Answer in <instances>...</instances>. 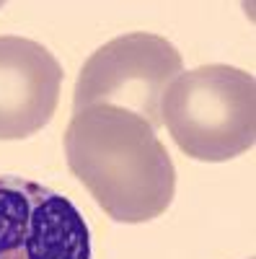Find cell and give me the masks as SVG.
I'll use <instances>...</instances> for the list:
<instances>
[{"mask_svg": "<svg viewBox=\"0 0 256 259\" xmlns=\"http://www.w3.org/2000/svg\"><path fill=\"white\" fill-rule=\"evenodd\" d=\"M65 158L73 177L117 223L156 221L174 202V161L158 130L130 109L98 104L73 112Z\"/></svg>", "mask_w": 256, "mask_h": 259, "instance_id": "6da1fadb", "label": "cell"}, {"mask_svg": "<svg viewBox=\"0 0 256 259\" xmlns=\"http://www.w3.org/2000/svg\"><path fill=\"white\" fill-rule=\"evenodd\" d=\"M62 65L34 39L0 36V140H26L47 127L62 91Z\"/></svg>", "mask_w": 256, "mask_h": 259, "instance_id": "5b68a950", "label": "cell"}, {"mask_svg": "<svg viewBox=\"0 0 256 259\" xmlns=\"http://www.w3.org/2000/svg\"><path fill=\"white\" fill-rule=\"evenodd\" d=\"M161 124L194 161L223 163L243 156L256 143V80L233 65L186 70L161 99Z\"/></svg>", "mask_w": 256, "mask_h": 259, "instance_id": "7a4b0ae2", "label": "cell"}, {"mask_svg": "<svg viewBox=\"0 0 256 259\" xmlns=\"http://www.w3.org/2000/svg\"><path fill=\"white\" fill-rule=\"evenodd\" d=\"M0 259H93L91 228L62 192L0 177Z\"/></svg>", "mask_w": 256, "mask_h": 259, "instance_id": "277c9868", "label": "cell"}, {"mask_svg": "<svg viewBox=\"0 0 256 259\" xmlns=\"http://www.w3.org/2000/svg\"><path fill=\"white\" fill-rule=\"evenodd\" d=\"M184 73V60L168 39L132 31L106 41L80 68L73 112L109 104L130 109L153 130L161 127V99L168 83Z\"/></svg>", "mask_w": 256, "mask_h": 259, "instance_id": "3957f363", "label": "cell"}, {"mask_svg": "<svg viewBox=\"0 0 256 259\" xmlns=\"http://www.w3.org/2000/svg\"><path fill=\"white\" fill-rule=\"evenodd\" d=\"M248 259H253V256H248Z\"/></svg>", "mask_w": 256, "mask_h": 259, "instance_id": "8992f818", "label": "cell"}]
</instances>
